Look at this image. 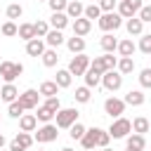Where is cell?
Listing matches in <instances>:
<instances>
[{"mask_svg": "<svg viewBox=\"0 0 151 151\" xmlns=\"http://www.w3.org/2000/svg\"><path fill=\"white\" fill-rule=\"evenodd\" d=\"M24 73V66L19 61H0V78L5 83H12L14 78H19Z\"/></svg>", "mask_w": 151, "mask_h": 151, "instance_id": "cell-2", "label": "cell"}, {"mask_svg": "<svg viewBox=\"0 0 151 151\" xmlns=\"http://www.w3.org/2000/svg\"><path fill=\"white\" fill-rule=\"evenodd\" d=\"M50 26H52L54 31H61V28L68 26V17H66L64 12H52V17H50Z\"/></svg>", "mask_w": 151, "mask_h": 151, "instance_id": "cell-17", "label": "cell"}, {"mask_svg": "<svg viewBox=\"0 0 151 151\" xmlns=\"http://www.w3.org/2000/svg\"><path fill=\"white\" fill-rule=\"evenodd\" d=\"M130 127L134 130V134H144V132H149V120H146L144 116H139V118H134V120L130 123Z\"/></svg>", "mask_w": 151, "mask_h": 151, "instance_id": "cell-30", "label": "cell"}, {"mask_svg": "<svg viewBox=\"0 0 151 151\" xmlns=\"http://www.w3.org/2000/svg\"><path fill=\"white\" fill-rule=\"evenodd\" d=\"M139 85L142 87H151V68H144L139 73Z\"/></svg>", "mask_w": 151, "mask_h": 151, "instance_id": "cell-44", "label": "cell"}, {"mask_svg": "<svg viewBox=\"0 0 151 151\" xmlns=\"http://www.w3.org/2000/svg\"><path fill=\"white\" fill-rule=\"evenodd\" d=\"M17 97H19V90H17L12 83H5V85L0 87V99H2V101L12 104V101H17Z\"/></svg>", "mask_w": 151, "mask_h": 151, "instance_id": "cell-14", "label": "cell"}, {"mask_svg": "<svg viewBox=\"0 0 151 151\" xmlns=\"http://www.w3.org/2000/svg\"><path fill=\"white\" fill-rule=\"evenodd\" d=\"M42 106H45L47 111H52V113H57V111L61 109V101H59V97H47Z\"/></svg>", "mask_w": 151, "mask_h": 151, "instance_id": "cell-38", "label": "cell"}, {"mask_svg": "<svg viewBox=\"0 0 151 151\" xmlns=\"http://www.w3.org/2000/svg\"><path fill=\"white\" fill-rule=\"evenodd\" d=\"M144 99H146V97H144V92H142V90H130V92L125 94V99H123V101H125V106H127V104H130V106H142V104H144Z\"/></svg>", "mask_w": 151, "mask_h": 151, "instance_id": "cell-19", "label": "cell"}, {"mask_svg": "<svg viewBox=\"0 0 151 151\" xmlns=\"http://www.w3.org/2000/svg\"><path fill=\"white\" fill-rule=\"evenodd\" d=\"M130 130H132V127H130V120L120 116V118H116V120L111 123V127H109L106 132H109V137H113V139H125V137L130 134Z\"/></svg>", "mask_w": 151, "mask_h": 151, "instance_id": "cell-3", "label": "cell"}, {"mask_svg": "<svg viewBox=\"0 0 151 151\" xmlns=\"http://www.w3.org/2000/svg\"><path fill=\"white\" fill-rule=\"evenodd\" d=\"M19 127H21V132H33V130L38 127L35 116H33V113H21V116H19Z\"/></svg>", "mask_w": 151, "mask_h": 151, "instance_id": "cell-15", "label": "cell"}, {"mask_svg": "<svg viewBox=\"0 0 151 151\" xmlns=\"http://www.w3.org/2000/svg\"><path fill=\"white\" fill-rule=\"evenodd\" d=\"M137 14H139V17H137V19H139V21H142V24H149V21H151V7H149V5H142V7H139V12H137Z\"/></svg>", "mask_w": 151, "mask_h": 151, "instance_id": "cell-41", "label": "cell"}, {"mask_svg": "<svg viewBox=\"0 0 151 151\" xmlns=\"http://www.w3.org/2000/svg\"><path fill=\"white\" fill-rule=\"evenodd\" d=\"M54 116H57V127H71L73 123H78L80 113L76 109H59Z\"/></svg>", "mask_w": 151, "mask_h": 151, "instance_id": "cell-6", "label": "cell"}, {"mask_svg": "<svg viewBox=\"0 0 151 151\" xmlns=\"http://www.w3.org/2000/svg\"><path fill=\"white\" fill-rule=\"evenodd\" d=\"M73 97H76V101H78V104H87L92 94H90V87H85V85H83V87H78V90H76V94H73Z\"/></svg>", "mask_w": 151, "mask_h": 151, "instance_id": "cell-35", "label": "cell"}, {"mask_svg": "<svg viewBox=\"0 0 151 151\" xmlns=\"http://www.w3.org/2000/svg\"><path fill=\"white\" fill-rule=\"evenodd\" d=\"M109 92H116V90H120V85H123V76L113 68V71H106V73H101V80H99Z\"/></svg>", "mask_w": 151, "mask_h": 151, "instance_id": "cell-5", "label": "cell"}, {"mask_svg": "<svg viewBox=\"0 0 151 151\" xmlns=\"http://www.w3.org/2000/svg\"><path fill=\"white\" fill-rule=\"evenodd\" d=\"M59 137V132H57V125H50V123H45L42 127H38V132H35V137L33 139H38L40 144H47V142H54Z\"/></svg>", "mask_w": 151, "mask_h": 151, "instance_id": "cell-9", "label": "cell"}, {"mask_svg": "<svg viewBox=\"0 0 151 151\" xmlns=\"http://www.w3.org/2000/svg\"><path fill=\"white\" fill-rule=\"evenodd\" d=\"M125 26H127V33H130V35H142V31H144V24H142L137 17H130Z\"/></svg>", "mask_w": 151, "mask_h": 151, "instance_id": "cell-28", "label": "cell"}, {"mask_svg": "<svg viewBox=\"0 0 151 151\" xmlns=\"http://www.w3.org/2000/svg\"><path fill=\"white\" fill-rule=\"evenodd\" d=\"M71 73L68 71H57V78H54V83H57V87H68L71 85Z\"/></svg>", "mask_w": 151, "mask_h": 151, "instance_id": "cell-33", "label": "cell"}, {"mask_svg": "<svg viewBox=\"0 0 151 151\" xmlns=\"http://www.w3.org/2000/svg\"><path fill=\"white\" fill-rule=\"evenodd\" d=\"M99 28L104 31V33H111V31H118L120 28V24H123V19L116 14V12H104L101 17H99Z\"/></svg>", "mask_w": 151, "mask_h": 151, "instance_id": "cell-4", "label": "cell"}, {"mask_svg": "<svg viewBox=\"0 0 151 151\" xmlns=\"http://www.w3.org/2000/svg\"><path fill=\"white\" fill-rule=\"evenodd\" d=\"M38 99H40L38 90H26V92H21V94L17 97V101L21 104V109H24V111H28V109H35V106H38Z\"/></svg>", "mask_w": 151, "mask_h": 151, "instance_id": "cell-10", "label": "cell"}, {"mask_svg": "<svg viewBox=\"0 0 151 151\" xmlns=\"http://www.w3.org/2000/svg\"><path fill=\"white\" fill-rule=\"evenodd\" d=\"M31 144H33V137H31L28 132H19V134L12 139V144H9V151H26Z\"/></svg>", "mask_w": 151, "mask_h": 151, "instance_id": "cell-12", "label": "cell"}, {"mask_svg": "<svg viewBox=\"0 0 151 151\" xmlns=\"http://www.w3.org/2000/svg\"><path fill=\"white\" fill-rule=\"evenodd\" d=\"M7 113H9L12 118H19V116L24 113V109H21V104H19V101H12V104H9V109H7Z\"/></svg>", "mask_w": 151, "mask_h": 151, "instance_id": "cell-46", "label": "cell"}, {"mask_svg": "<svg viewBox=\"0 0 151 151\" xmlns=\"http://www.w3.org/2000/svg\"><path fill=\"white\" fill-rule=\"evenodd\" d=\"M139 7H142V0H120L116 14H118L120 19H130V17H137Z\"/></svg>", "mask_w": 151, "mask_h": 151, "instance_id": "cell-7", "label": "cell"}, {"mask_svg": "<svg viewBox=\"0 0 151 151\" xmlns=\"http://www.w3.org/2000/svg\"><path fill=\"white\" fill-rule=\"evenodd\" d=\"M116 2H118V0H99V5H97V7H99L101 12H113Z\"/></svg>", "mask_w": 151, "mask_h": 151, "instance_id": "cell-48", "label": "cell"}, {"mask_svg": "<svg viewBox=\"0 0 151 151\" xmlns=\"http://www.w3.org/2000/svg\"><path fill=\"white\" fill-rule=\"evenodd\" d=\"M90 31H92V21H87L85 17H78V19H73V35L83 38V35H87Z\"/></svg>", "mask_w": 151, "mask_h": 151, "instance_id": "cell-13", "label": "cell"}, {"mask_svg": "<svg viewBox=\"0 0 151 151\" xmlns=\"http://www.w3.org/2000/svg\"><path fill=\"white\" fill-rule=\"evenodd\" d=\"M68 130H71V132H68V134H71V139H80V137L85 134V125H80V123H73Z\"/></svg>", "mask_w": 151, "mask_h": 151, "instance_id": "cell-42", "label": "cell"}, {"mask_svg": "<svg viewBox=\"0 0 151 151\" xmlns=\"http://www.w3.org/2000/svg\"><path fill=\"white\" fill-rule=\"evenodd\" d=\"M24 14V9H21V5H17V2H12L9 7H7V19L9 21H14V19H19Z\"/></svg>", "mask_w": 151, "mask_h": 151, "instance_id": "cell-37", "label": "cell"}, {"mask_svg": "<svg viewBox=\"0 0 151 151\" xmlns=\"http://www.w3.org/2000/svg\"><path fill=\"white\" fill-rule=\"evenodd\" d=\"M26 52H28L31 57H40V54L45 52V42H42V38H33V40H28V42H26Z\"/></svg>", "mask_w": 151, "mask_h": 151, "instance_id": "cell-18", "label": "cell"}, {"mask_svg": "<svg viewBox=\"0 0 151 151\" xmlns=\"http://www.w3.org/2000/svg\"><path fill=\"white\" fill-rule=\"evenodd\" d=\"M83 9H85V7H83V2L73 0V2H66V12H64V14H66L68 19H78V17L83 14Z\"/></svg>", "mask_w": 151, "mask_h": 151, "instance_id": "cell-21", "label": "cell"}, {"mask_svg": "<svg viewBox=\"0 0 151 151\" xmlns=\"http://www.w3.org/2000/svg\"><path fill=\"white\" fill-rule=\"evenodd\" d=\"M83 14H85L87 21H92V19H99V17H101V9H99L97 5H87V7L83 9Z\"/></svg>", "mask_w": 151, "mask_h": 151, "instance_id": "cell-36", "label": "cell"}, {"mask_svg": "<svg viewBox=\"0 0 151 151\" xmlns=\"http://www.w3.org/2000/svg\"><path fill=\"white\" fill-rule=\"evenodd\" d=\"M17 35L21 38V40H33L35 35H33V24H21V26H17Z\"/></svg>", "mask_w": 151, "mask_h": 151, "instance_id": "cell-31", "label": "cell"}, {"mask_svg": "<svg viewBox=\"0 0 151 151\" xmlns=\"http://www.w3.org/2000/svg\"><path fill=\"white\" fill-rule=\"evenodd\" d=\"M83 76H85V87H90V90H92V87H97V85H99V80H101V76H99V73H94L92 68H87Z\"/></svg>", "mask_w": 151, "mask_h": 151, "instance_id": "cell-32", "label": "cell"}, {"mask_svg": "<svg viewBox=\"0 0 151 151\" xmlns=\"http://www.w3.org/2000/svg\"><path fill=\"white\" fill-rule=\"evenodd\" d=\"M35 109H38V113H35V120H42V123H50V120H52V116H54L52 111H47L45 106H35Z\"/></svg>", "mask_w": 151, "mask_h": 151, "instance_id": "cell-40", "label": "cell"}, {"mask_svg": "<svg viewBox=\"0 0 151 151\" xmlns=\"http://www.w3.org/2000/svg\"><path fill=\"white\" fill-rule=\"evenodd\" d=\"M127 149L144 151V149H146V139H144V134H130V137H127Z\"/></svg>", "mask_w": 151, "mask_h": 151, "instance_id": "cell-26", "label": "cell"}, {"mask_svg": "<svg viewBox=\"0 0 151 151\" xmlns=\"http://www.w3.org/2000/svg\"><path fill=\"white\" fill-rule=\"evenodd\" d=\"M87 66H90V57L87 54H76L73 59H71V64H68V73L71 76H83L85 71H87Z\"/></svg>", "mask_w": 151, "mask_h": 151, "instance_id": "cell-8", "label": "cell"}, {"mask_svg": "<svg viewBox=\"0 0 151 151\" xmlns=\"http://www.w3.org/2000/svg\"><path fill=\"white\" fill-rule=\"evenodd\" d=\"M80 144H83V149H85V151H92V149L97 146V127L85 130V134L80 137Z\"/></svg>", "mask_w": 151, "mask_h": 151, "instance_id": "cell-16", "label": "cell"}, {"mask_svg": "<svg viewBox=\"0 0 151 151\" xmlns=\"http://www.w3.org/2000/svg\"><path fill=\"white\" fill-rule=\"evenodd\" d=\"M2 146H5V137L0 134V149H2Z\"/></svg>", "mask_w": 151, "mask_h": 151, "instance_id": "cell-49", "label": "cell"}, {"mask_svg": "<svg viewBox=\"0 0 151 151\" xmlns=\"http://www.w3.org/2000/svg\"><path fill=\"white\" fill-rule=\"evenodd\" d=\"M47 31H50V24H47V21H35V24H33V35H35V38H45Z\"/></svg>", "mask_w": 151, "mask_h": 151, "instance_id": "cell-34", "label": "cell"}, {"mask_svg": "<svg viewBox=\"0 0 151 151\" xmlns=\"http://www.w3.org/2000/svg\"><path fill=\"white\" fill-rule=\"evenodd\" d=\"M125 151H134V149H125Z\"/></svg>", "mask_w": 151, "mask_h": 151, "instance_id": "cell-52", "label": "cell"}, {"mask_svg": "<svg viewBox=\"0 0 151 151\" xmlns=\"http://www.w3.org/2000/svg\"><path fill=\"white\" fill-rule=\"evenodd\" d=\"M99 45H101V50H104L106 54H111V52L118 47V40H116L111 33H104V35H101V40H99Z\"/></svg>", "mask_w": 151, "mask_h": 151, "instance_id": "cell-23", "label": "cell"}, {"mask_svg": "<svg viewBox=\"0 0 151 151\" xmlns=\"http://www.w3.org/2000/svg\"><path fill=\"white\" fill-rule=\"evenodd\" d=\"M104 111L111 116V118H120L123 111H125V101L123 99H116V97H109L104 101Z\"/></svg>", "mask_w": 151, "mask_h": 151, "instance_id": "cell-11", "label": "cell"}, {"mask_svg": "<svg viewBox=\"0 0 151 151\" xmlns=\"http://www.w3.org/2000/svg\"><path fill=\"white\" fill-rule=\"evenodd\" d=\"M0 31H2V35H7V38H12V35H17V24H14V21H5Z\"/></svg>", "mask_w": 151, "mask_h": 151, "instance_id": "cell-43", "label": "cell"}, {"mask_svg": "<svg viewBox=\"0 0 151 151\" xmlns=\"http://www.w3.org/2000/svg\"><path fill=\"white\" fill-rule=\"evenodd\" d=\"M45 42L54 50V47H59L61 42H64V35H61V31H54V28H50L47 31V35H45Z\"/></svg>", "mask_w": 151, "mask_h": 151, "instance_id": "cell-22", "label": "cell"}, {"mask_svg": "<svg viewBox=\"0 0 151 151\" xmlns=\"http://www.w3.org/2000/svg\"><path fill=\"white\" fill-rule=\"evenodd\" d=\"M61 151H73V149H68V146H66V149H61Z\"/></svg>", "mask_w": 151, "mask_h": 151, "instance_id": "cell-50", "label": "cell"}, {"mask_svg": "<svg viewBox=\"0 0 151 151\" xmlns=\"http://www.w3.org/2000/svg\"><path fill=\"white\" fill-rule=\"evenodd\" d=\"M116 68H118L120 76H127V73L134 71V59H132V57H120L118 64H116Z\"/></svg>", "mask_w": 151, "mask_h": 151, "instance_id": "cell-20", "label": "cell"}, {"mask_svg": "<svg viewBox=\"0 0 151 151\" xmlns=\"http://www.w3.org/2000/svg\"><path fill=\"white\" fill-rule=\"evenodd\" d=\"M116 64H118V59L113 57V54H104V57H94L92 61H90V66L87 68H92L94 73H106V71H113L116 68Z\"/></svg>", "mask_w": 151, "mask_h": 151, "instance_id": "cell-1", "label": "cell"}, {"mask_svg": "<svg viewBox=\"0 0 151 151\" xmlns=\"http://www.w3.org/2000/svg\"><path fill=\"white\" fill-rule=\"evenodd\" d=\"M40 57H42V64H45L47 68L57 66V61H59V54H57V50H52V47H50V50H45Z\"/></svg>", "mask_w": 151, "mask_h": 151, "instance_id": "cell-29", "label": "cell"}, {"mask_svg": "<svg viewBox=\"0 0 151 151\" xmlns=\"http://www.w3.org/2000/svg\"><path fill=\"white\" fill-rule=\"evenodd\" d=\"M116 50H118V52H120V57H132V54H134V50H137V47H134V42H132V38H127V40H120V42H118V47H116Z\"/></svg>", "mask_w": 151, "mask_h": 151, "instance_id": "cell-27", "label": "cell"}, {"mask_svg": "<svg viewBox=\"0 0 151 151\" xmlns=\"http://www.w3.org/2000/svg\"><path fill=\"white\" fill-rule=\"evenodd\" d=\"M47 5H50L52 12H64L66 9V0H47Z\"/></svg>", "mask_w": 151, "mask_h": 151, "instance_id": "cell-47", "label": "cell"}, {"mask_svg": "<svg viewBox=\"0 0 151 151\" xmlns=\"http://www.w3.org/2000/svg\"><path fill=\"white\" fill-rule=\"evenodd\" d=\"M139 50H142L144 54H151V35H142V40H139Z\"/></svg>", "mask_w": 151, "mask_h": 151, "instance_id": "cell-45", "label": "cell"}, {"mask_svg": "<svg viewBox=\"0 0 151 151\" xmlns=\"http://www.w3.org/2000/svg\"><path fill=\"white\" fill-rule=\"evenodd\" d=\"M66 47H68L73 54H83V52H85V40L78 38V35H73V38L66 40Z\"/></svg>", "mask_w": 151, "mask_h": 151, "instance_id": "cell-24", "label": "cell"}, {"mask_svg": "<svg viewBox=\"0 0 151 151\" xmlns=\"http://www.w3.org/2000/svg\"><path fill=\"white\" fill-rule=\"evenodd\" d=\"M57 92H59V87H57L54 80H45V83H40L38 94H42V97H57Z\"/></svg>", "mask_w": 151, "mask_h": 151, "instance_id": "cell-25", "label": "cell"}, {"mask_svg": "<svg viewBox=\"0 0 151 151\" xmlns=\"http://www.w3.org/2000/svg\"><path fill=\"white\" fill-rule=\"evenodd\" d=\"M38 2H47V0H38Z\"/></svg>", "mask_w": 151, "mask_h": 151, "instance_id": "cell-53", "label": "cell"}, {"mask_svg": "<svg viewBox=\"0 0 151 151\" xmlns=\"http://www.w3.org/2000/svg\"><path fill=\"white\" fill-rule=\"evenodd\" d=\"M101 151H113V149H109V146H106V149H101Z\"/></svg>", "mask_w": 151, "mask_h": 151, "instance_id": "cell-51", "label": "cell"}, {"mask_svg": "<svg viewBox=\"0 0 151 151\" xmlns=\"http://www.w3.org/2000/svg\"><path fill=\"white\" fill-rule=\"evenodd\" d=\"M109 142H111L109 132H106V130H101V127H97V146L106 149V146H109Z\"/></svg>", "mask_w": 151, "mask_h": 151, "instance_id": "cell-39", "label": "cell"}]
</instances>
